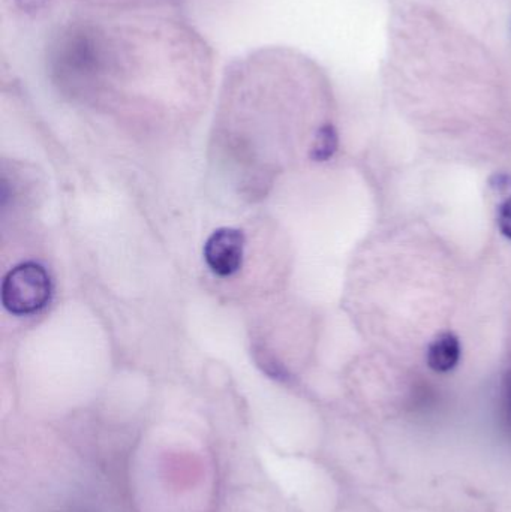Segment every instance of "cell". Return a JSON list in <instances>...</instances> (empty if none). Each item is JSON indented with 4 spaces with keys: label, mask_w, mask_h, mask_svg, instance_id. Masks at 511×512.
Returning a JSON list of instances; mask_svg holds the SVG:
<instances>
[{
    "label": "cell",
    "mask_w": 511,
    "mask_h": 512,
    "mask_svg": "<svg viewBox=\"0 0 511 512\" xmlns=\"http://www.w3.org/2000/svg\"><path fill=\"white\" fill-rule=\"evenodd\" d=\"M53 294L50 274L38 262L12 268L2 283V303L12 315H33L47 306Z\"/></svg>",
    "instance_id": "6da1fadb"
},
{
    "label": "cell",
    "mask_w": 511,
    "mask_h": 512,
    "mask_svg": "<svg viewBox=\"0 0 511 512\" xmlns=\"http://www.w3.org/2000/svg\"><path fill=\"white\" fill-rule=\"evenodd\" d=\"M245 236L234 228H219L204 245V259L213 273L228 277L237 273L243 264Z\"/></svg>",
    "instance_id": "7a4b0ae2"
},
{
    "label": "cell",
    "mask_w": 511,
    "mask_h": 512,
    "mask_svg": "<svg viewBox=\"0 0 511 512\" xmlns=\"http://www.w3.org/2000/svg\"><path fill=\"white\" fill-rule=\"evenodd\" d=\"M459 360H461V343L450 331L438 334L426 352L428 366L438 373H447L455 369Z\"/></svg>",
    "instance_id": "3957f363"
},
{
    "label": "cell",
    "mask_w": 511,
    "mask_h": 512,
    "mask_svg": "<svg viewBox=\"0 0 511 512\" xmlns=\"http://www.w3.org/2000/svg\"><path fill=\"white\" fill-rule=\"evenodd\" d=\"M336 150H338V132L335 126H321L312 144L311 158L317 162H324L332 158Z\"/></svg>",
    "instance_id": "277c9868"
},
{
    "label": "cell",
    "mask_w": 511,
    "mask_h": 512,
    "mask_svg": "<svg viewBox=\"0 0 511 512\" xmlns=\"http://www.w3.org/2000/svg\"><path fill=\"white\" fill-rule=\"evenodd\" d=\"M497 221L501 233H503L507 239L511 240V197L507 198V200L501 204L500 209H498Z\"/></svg>",
    "instance_id": "5b68a950"
},
{
    "label": "cell",
    "mask_w": 511,
    "mask_h": 512,
    "mask_svg": "<svg viewBox=\"0 0 511 512\" xmlns=\"http://www.w3.org/2000/svg\"><path fill=\"white\" fill-rule=\"evenodd\" d=\"M47 0H17L18 6L24 11L33 12L41 9Z\"/></svg>",
    "instance_id": "8992f818"
},
{
    "label": "cell",
    "mask_w": 511,
    "mask_h": 512,
    "mask_svg": "<svg viewBox=\"0 0 511 512\" xmlns=\"http://www.w3.org/2000/svg\"><path fill=\"white\" fill-rule=\"evenodd\" d=\"M504 396H506L507 420H509L511 427V373H509V376H507L506 379V390H504Z\"/></svg>",
    "instance_id": "52a82bcc"
}]
</instances>
